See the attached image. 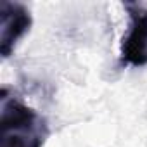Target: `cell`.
<instances>
[{"label": "cell", "mask_w": 147, "mask_h": 147, "mask_svg": "<svg viewBox=\"0 0 147 147\" xmlns=\"http://www.w3.org/2000/svg\"><path fill=\"white\" fill-rule=\"evenodd\" d=\"M0 95V147H43L49 137L45 118L7 88H2Z\"/></svg>", "instance_id": "1"}, {"label": "cell", "mask_w": 147, "mask_h": 147, "mask_svg": "<svg viewBox=\"0 0 147 147\" xmlns=\"http://www.w3.org/2000/svg\"><path fill=\"white\" fill-rule=\"evenodd\" d=\"M125 9L130 16V24L121 42L119 64L140 67L147 64V7L126 2Z\"/></svg>", "instance_id": "2"}, {"label": "cell", "mask_w": 147, "mask_h": 147, "mask_svg": "<svg viewBox=\"0 0 147 147\" xmlns=\"http://www.w3.org/2000/svg\"><path fill=\"white\" fill-rule=\"evenodd\" d=\"M0 54L2 57H9L18 43V40L30 30L31 14L30 11L18 2H4L0 4Z\"/></svg>", "instance_id": "3"}]
</instances>
